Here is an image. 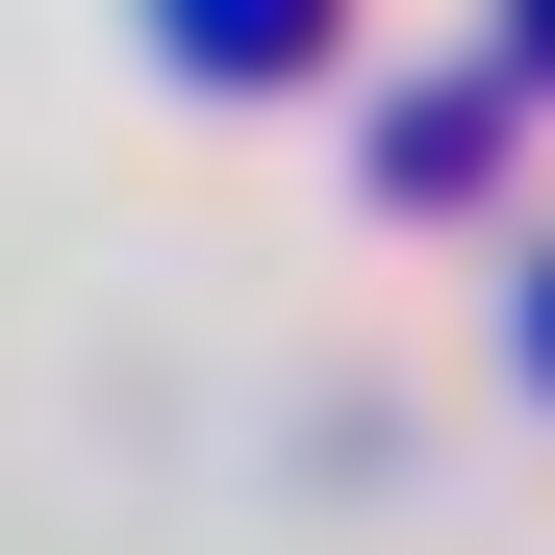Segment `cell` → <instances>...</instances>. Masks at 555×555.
Wrapping results in <instances>:
<instances>
[{
	"label": "cell",
	"instance_id": "obj_1",
	"mask_svg": "<svg viewBox=\"0 0 555 555\" xmlns=\"http://www.w3.org/2000/svg\"><path fill=\"white\" fill-rule=\"evenodd\" d=\"M177 51H203V76H278V51H304V0H177Z\"/></svg>",
	"mask_w": 555,
	"mask_h": 555
}]
</instances>
